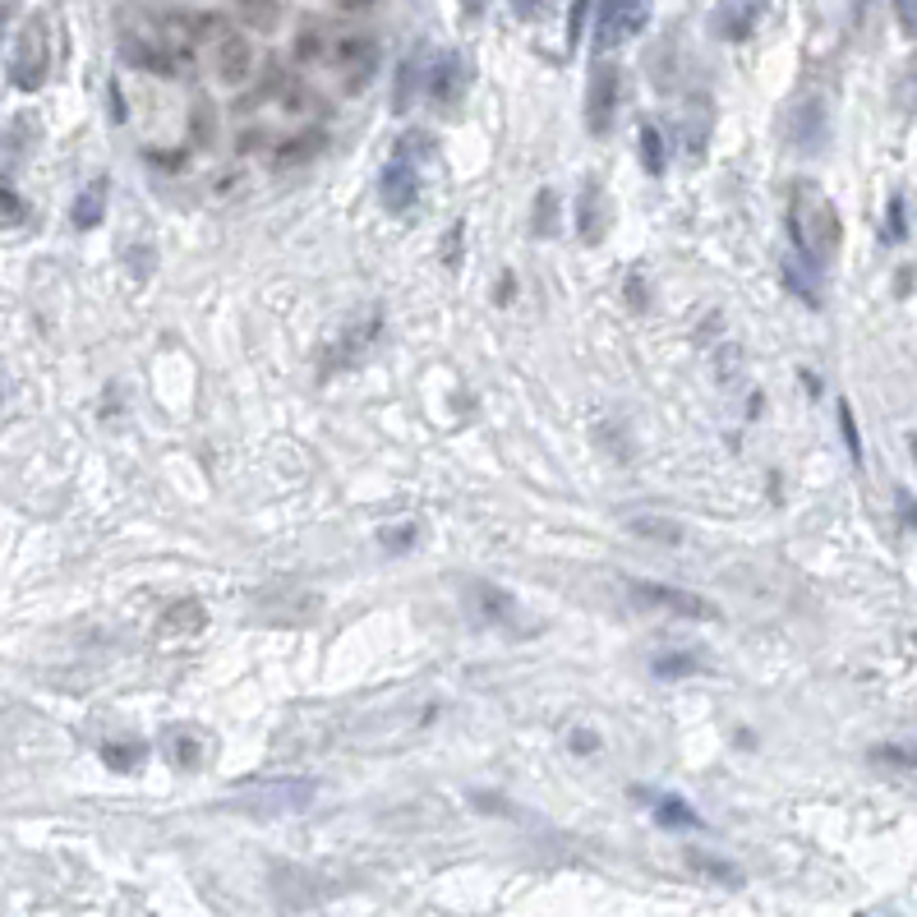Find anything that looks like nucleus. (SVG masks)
Masks as SVG:
<instances>
[{"label":"nucleus","mask_w":917,"mask_h":917,"mask_svg":"<svg viewBox=\"0 0 917 917\" xmlns=\"http://www.w3.org/2000/svg\"><path fill=\"white\" fill-rule=\"evenodd\" d=\"M788 235H793V250H798L803 259H812L816 268H825L839 254V212L816 185H793Z\"/></svg>","instance_id":"1"},{"label":"nucleus","mask_w":917,"mask_h":917,"mask_svg":"<svg viewBox=\"0 0 917 917\" xmlns=\"http://www.w3.org/2000/svg\"><path fill=\"white\" fill-rule=\"evenodd\" d=\"M420 148H430V134H406L392 148V158L379 175V199H383L387 212L415 208V199H420V158H424Z\"/></svg>","instance_id":"2"},{"label":"nucleus","mask_w":917,"mask_h":917,"mask_svg":"<svg viewBox=\"0 0 917 917\" xmlns=\"http://www.w3.org/2000/svg\"><path fill=\"white\" fill-rule=\"evenodd\" d=\"M627 595H632V604H641V608H659V614L692 618V623H719V604H711L706 595H696V591L668 586V581L632 576V581H627Z\"/></svg>","instance_id":"3"},{"label":"nucleus","mask_w":917,"mask_h":917,"mask_svg":"<svg viewBox=\"0 0 917 917\" xmlns=\"http://www.w3.org/2000/svg\"><path fill=\"white\" fill-rule=\"evenodd\" d=\"M328 66L337 70L346 93H364L379 70V38L370 33H346V38H332L328 42Z\"/></svg>","instance_id":"4"},{"label":"nucleus","mask_w":917,"mask_h":917,"mask_svg":"<svg viewBox=\"0 0 917 917\" xmlns=\"http://www.w3.org/2000/svg\"><path fill=\"white\" fill-rule=\"evenodd\" d=\"M208 38H212V70L226 83H250L254 66H259V51L254 42L240 33V28L222 23V19H208Z\"/></svg>","instance_id":"5"},{"label":"nucleus","mask_w":917,"mask_h":917,"mask_svg":"<svg viewBox=\"0 0 917 917\" xmlns=\"http://www.w3.org/2000/svg\"><path fill=\"white\" fill-rule=\"evenodd\" d=\"M646 23H651V0H599L595 47H599V51H614V47H623L627 38H636Z\"/></svg>","instance_id":"6"},{"label":"nucleus","mask_w":917,"mask_h":917,"mask_svg":"<svg viewBox=\"0 0 917 917\" xmlns=\"http://www.w3.org/2000/svg\"><path fill=\"white\" fill-rule=\"evenodd\" d=\"M47 66H51V51H47V23L42 19H28L23 33L14 42V56H10V79L23 93H33L47 79Z\"/></svg>","instance_id":"7"},{"label":"nucleus","mask_w":917,"mask_h":917,"mask_svg":"<svg viewBox=\"0 0 917 917\" xmlns=\"http://www.w3.org/2000/svg\"><path fill=\"white\" fill-rule=\"evenodd\" d=\"M614 111H618V70H614V66H595V83H591V98H586V125H591V134H608V125H614Z\"/></svg>","instance_id":"8"},{"label":"nucleus","mask_w":917,"mask_h":917,"mask_svg":"<svg viewBox=\"0 0 917 917\" xmlns=\"http://www.w3.org/2000/svg\"><path fill=\"white\" fill-rule=\"evenodd\" d=\"M788 143L798 152H816L825 143V102L820 98H803L788 111Z\"/></svg>","instance_id":"9"},{"label":"nucleus","mask_w":917,"mask_h":917,"mask_svg":"<svg viewBox=\"0 0 917 917\" xmlns=\"http://www.w3.org/2000/svg\"><path fill=\"white\" fill-rule=\"evenodd\" d=\"M379 319H370V323H360V328H346L337 342H332V351H328V360H323V370L328 374H337V370H351V364H360L364 355H370V346H374V337H379Z\"/></svg>","instance_id":"10"},{"label":"nucleus","mask_w":917,"mask_h":917,"mask_svg":"<svg viewBox=\"0 0 917 917\" xmlns=\"http://www.w3.org/2000/svg\"><path fill=\"white\" fill-rule=\"evenodd\" d=\"M162 752L171 756V766L175 770H199L203 766V733L199 728H190V724H175V728H167V743H162Z\"/></svg>","instance_id":"11"},{"label":"nucleus","mask_w":917,"mask_h":917,"mask_svg":"<svg viewBox=\"0 0 917 917\" xmlns=\"http://www.w3.org/2000/svg\"><path fill=\"white\" fill-rule=\"evenodd\" d=\"M424 93H430L434 107H452L456 98H462V60H456V56H439V66L430 70Z\"/></svg>","instance_id":"12"},{"label":"nucleus","mask_w":917,"mask_h":917,"mask_svg":"<svg viewBox=\"0 0 917 917\" xmlns=\"http://www.w3.org/2000/svg\"><path fill=\"white\" fill-rule=\"evenodd\" d=\"M203 627H208V608H203L199 599H175L167 614H162V623H158L162 636H194V632H203Z\"/></svg>","instance_id":"13"},{"label":"nucleus","mask_w":917,"mask_h":917,"mask_svg":"<svg viewBox=\"0 0 917 917\" xmlns=\"http://www.w3.org/2000/svg\"><path fill=\"white\" fill-rule=\"evenodd\" d=\"M779 272H784V286H788L793 295H798L803 304H812V310H816V304H820V291H816V282H812V278H816L820 268H816L812 259H803L798 250H793V254L784 259V268H779Z\"/></svg>","instance_id":"14"},{"label":"nucleus","mask_w":917,"mask_h":917,"mask_svg":"<svg viewBox=\"0 0 917 917\" xmlns=\"http://www.w3.org/2000/svg\"><path fill=\"white\" fill-rule=\"evenodd\" d=\"M576 226H581V240L595 244L604 235V212H599V185H586L581 190V203H576Z\"/></svg>","instance_id":"15"},{"label":"nucleus","mask_w":917,"mask_h":917,"mask_svg":"<svg viewBox=\"0 0 917 917\" xmlns=\"http://www.w3.org/2000/svg\"><path fill=\"white\" fill-rule=\"evenodd\" d=\"M102 212H107V180H93V185H88L79 199H74V212H70V218H74V226H98L102 222Z\"/></svg>","instance_id":"16"},{"label":"nucleus","mask_w":917,"mask_h":917,"mask_svg":"<svg viewBox=\"0 0 917 917\" xmlns=\"http://www.w3.org/2000/svg\"><path fill=\"white\" fill-rule=\"evenodd\" d=\"M632 535H641V540H659V544H683L687 540V531L678 526V522H668V516H632Z\"/></svg>","instance_id":"17"},{"label":"nucleus","mask_w":917,"mask_h":917,"mask_svg":"<svg viewBox=\"0 0 917 917\" xmlns=\"http://www.w3.org/2000/svg\"><path fill=\"white\" fill-rule=\"evenodd\" d=\"M687 867H692L696 876H706V880H719V885H738V880H743V871L733 867V863L706 858V853H687Z\"/></svg>","instance_id":"18"},{"label":"nucleus","mask_w":917,"mask_h":917,"mask_svg":"<svg viewBox=\"0 0 917 917\" xmlns=\"http://www.w3.org/2000/svg\"><path fill=\"white\" fill-rule=\"evenodd\" d=\"M424 83H430V66H424V56L415 60H406V66H402V83H396V111H406L411 107V93H420V88Z\"/></svg>","instance_id":"19"},{"label":"nucleus","mask_w":917,"mask_h":917,"mask_svg":"<svg viewBox=\"0 0 917 917\" xmlns=\"http://www.w3.org/2000/svg\"><path fill=\"white\" fill-rule=\"evenodd\" d=\"M475 604L484 608V618H494V623H512V614H516L512 595L498 591V586H480V591H475Z\"/></svg>","instance_id":"20"},{"label":"nucleus","mask_w":917,"mask_h":917,"mask_svg":"<svg viewBox=\"0 0 917 917\" xmlns=\"http://www.w3.org/2000/svg\"><path fill=\"white\" fill-rule=\"evenodd\" d=\"M328 33L323 28H304V33L295 38V60L300 66H319V60H328Z\"/></svg>","instance_id":"21"},{"label":"nucleus","mask_w":917,"mask_h":917,"mask_svg":"<svg viewBox=\"0 0 917 917\" xmlns=\"http://www.w3.org/2000/svg\"><path fill=\"white\" fill-rule=\"evenodd\" d=\"M641 162H646V171L651 175H664V139H659V130L655 125H641Z\"/></svg>","instance_id":"22"},{"label":"nucleus","mask_w":917,"mask_h":917,"mask_svg":"<svg viewBox=\"0 0 917 917\" xmlns=\"http://www.w3.org/2000/svg\"><path fill=\"white\" fill-rule=\"evenodd\" d=\"M314 148H323V139H319V134H310V139H291V143H282V148H278V158H272V167H295V162H310V158H314Z\"/></svg>","instance_id":"23"},{"label":"nucleus","mask_w":917,"mask_h":917,"mask_svg":"<svg viewBox=\"0 0 917 917\" xmlns=\"http://www.w3.org/2000/svg\"><path fill=\"white\" fill-rule=\"evenodd\" d=\"M235 10H240L244 23H254V28L278 23V0H235Z\"/></svg>","instance_id":"24"},{"label":"nucleus","mask_w":917,"mask_h":917,"mask_svg":"<svg viewBox=\"0 0 917 917\" xmlns=\"http://www.w3.org/2000/svg\"><path fill=\"white\" fill-rule=\"evenodd\" d=\"M655 674H659V678H687V674H701V659H696V655H683V651H678V655H659V659H655Z\"/></svg>","instance_id":"25"},{"label":"nucleus","mask_w":917,"mask_h":917,"mask_svg":"<svg viewBox=\"0 0 917 917\" xmlns=\"http://www.w3.org/2000/svg\"><path fill=\"white\" fill-rule=\"evenodd\" d=\"M659 820H664V825H683V830H696V825H701V816H696L683 798H664V803H659Z\"/></svg>","instance_id":"26"},{"label":"nucleus","mask_w":917,"mask_h":917,"mask_svg":"<svg viewBox=\"0 0 917 917\" xmlns=\"http://www.w3.org/2000/svg\"><path fill=\"white\" fill-rule=\"evenodd\" d=\"M102 760H107L111 770H134L139 760H143V747H139V743H134V747H107Z\"/></svg>","instance_id":"27"},{"label":"nucleus","mask_w":917,"mask_h":917,"mask_svg":"<svg viewBox=\"0 0 917 917\" xmlns=\"http://www.w3.org/2000/svg\"><path fill=\"white\" fill-rule=\"evenodd\" d=\"M839 430H844L848 456H853V462H863V439H858V424H853V411H848V402L839 406Z\"/></svg>","instance_id":"28"},{"label":"nucleus","mask_w":917,"mask_h":917,"mask_svg":"<svg viewBox=\"0 0 917 917\" xmlns=\"http://www.w3.org/2000/svg\"><path fill=\"white\" fill-rule=\"evenodd\" d=\"M535 231H540V235H554V190H540V203H535Z\"/></svg>","instance_id":"29"},{"label":"nucleus","mask_w":917,"mask_h":917,"mask_svg":"<svg viewBox=\"0 0 917 917\" xmlns=\"http://www.w3.org/2000/svg\"><path fill=\"white\" fill-rule=\"evenodd\" d=\"M512 10L535 23V19H544L548 10H554V0H512Z\"/></svg>","instance_id":"30"},{"label":"nucleus","mask_w":917,"mask_h":917,"mask_svg":"<svg viewBox=\"0 0 917 917\" xmlns=\"http://www.w3.org/2000/svg\"><path fill=\"white\" fill-rule=\"evenodd\" d=\"M876 760H895V766H917V752H904V747H880Z\"/></svg>","instance_id":"31"},{"label":"nucleus","mask_w":917,"mask_h":917,"mask_svg":"<svg viewBox=\"0 0 917 917\" xmlns=\"http://www.w3.org/2000/svg\"><path fill=\"white\" fill-rule=\"evenodd\" d=\"M890 240H904V199H890Z\"/></svg>","instance_id":"32"},{"label":"nucleus","mask_w":917,"mask_h":917,"mask_svg":"<svg viewBox=\"0 0 917 917\" xmlns=\"http://www.w3.org/2000/svg\"><path fill=\"white\" fill-rule=\"evenodd\" d=\"M733 370H738V346H728L719 355V383H733Z\"/></svg>","instance_id":"33"},{"label":"nucleus","mask_w":917,"mask_h":917,"mask_svg":"<svg viewBox=\"0 0 917 917\" xmlns=\"http://www.w3.org/2000/svg\"><path fill=\"white\" fill-rule=\"evenodd\" d=\"M899 19L908 28V38H917V0H899Z\"/></svg>","instance_id":"34"},{"label":"nucleus","mask_w":917,"mask_h":917,"mask_svg":"<svg viewBox=\"0 0 917 917\" xmlns=\"http://www.w3.org/2000/svg\"><path fill=\"white\" fill-rule=\"evenodd\" d=\"M581 19H586V0H572V28H567V38H572V42L581 38Z\"/></svg>","instance_id":"35"},{"label":"nucleus","mask_w":917,"mask_h":917,"mask_svg":"<svg viewBox=\"0 0 917 917\" xmlns=\"http://www.w3.org/2000/svg\"><path fill=\"white\" fill-rule=\"evenodd\" d=\"M0 212H10V218H19V212H23V203H19V199H14V194H10L6 185H0Z\"/></svg>","instance_id":"36"},{"label":"nucleus","mask_w":917,"mask_h":917,"mask_svg":"<svg viewBox=\"0 0 917 917\" xmlns=\"http://www.w3.org/2000/svg\"><path fill=\"white\" fill-rule=\"evenodd\" d=\"M899 507H904V516H908V526L917 531V503H913V498L904 494V488H899Z\"/></svg>","instance_id":"37"},{"label":"nucleus","mask_w":917,"mask_h":917,"mask_svg":"<svg viewBox=\"0 0 917 917\" xmlns=\"http://www.w3.org/2000/svg\"><path fill=\"white\" fill-rule=\"evenodd\" d=\"M576 752H595L599 743H595V733H576V743H572Z\"/></svg>","instance_id":"38"},{"label":"nucleus","mask_w":917,"mask_h":917,"mask_svg":"<svg viewBox=\"0 0 917 917\" xmlns=\"http://www.w3.org/2000/svg\"><path fill=\"white\" fill-rule=\"evenodd\" d=\"M462 6H466V14H480V10H484V0H462Z\"/></svg>","instance_id":"39"}]
</instances>
